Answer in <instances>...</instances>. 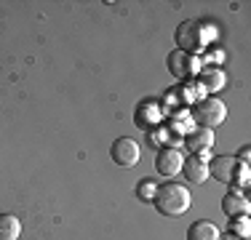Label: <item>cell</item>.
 Returning <instances> with one entry per match:
<instances>
[{"label":"cell","mask_w":251,"mask_h":240,"mask_svg":"<svg viewBox=\"0 0 251 240\" xmlns=\"http://www.w3.org/2000/svg\"><path fill=\"white\" fill-rule=\"evenodd\" d=\"M152 206L158 208V214L169 216V219H176V216L187 214L190 206H193V195L184 184H176V182H166L155 190L152 195Z\"/></svg>","instance_id":"obj_1"},{"label":"cell","mask_w":251,"mask_h":240,"mask_svg":"<svg viewBox=\"0 0 251 240\" xmlns=\"http://www.w3.org/2000/svg\"><path fill=\"white\" fill-rule=\"evenodd\" d=\"M225 118H227V107L219 99H214V96L198 101L195 110H193V120L201 125V128H208V131H214L217 125H222Z\"/></svg>","instance_id":"obj_2"},{"label":"cell","mask_w":251,"mask_h":240,"mask_svg":"<svg viewBox=\"0 0 251 240\" xmlns=\"http://www.w3.org/2000/svg\"><path fill=\"white\" fill-rule=\"evenodd\" d=\"M110 158L115 166H123V168H131L139 163V144H136L131 136H121V139L112 142L110 147Z\"/></svg>","instance_id":"obj_3"},{"label":"cell","mask_w":251,"mask_h":240,"mask_svg":"<svg viewBox=\"0 0 251 240\" xmlns=\"http://www.w3.org/2000/svg\"><path fill=\"white\" fill-rule=\"evenodd\" d=\"M174 40H176V51L190 53V56H193V53H198V51H201V46H203L201 27H198L195 22H184V24H179Z\"/></svg>","instance_id":"obj_4"},{"label":"cell","mask_w":251,"mask_h":240,"mask_svg":"<svg viewBox=\"0 0 251 240\" xmlns=\"http://www.w3.org/2000/svg\"><path fill=\"white\" fill-rule=\"evenodd\" d=\"M169 70L174 72V77H179V80H187V77H195L201 72V64H198V59L190 56V53L171 51L169 53Z\"/></svg>","instance_id":"obj_5"},{"label":"cell","mask_w":251,"mask_h":240,"mask_svg":"<svg viewBox=\"0 0 251 240\" xmlns=\"http://www.w3.org/2000/svg\"><path fill=\"white\" fill-rule=\"evenodd\" d=\"M182 163H184V158H182V152L174 147H166V149H160L158 155H155V168H158V173L160 176H179L182 173Z\"/></svg>","instance_id":"obj_6"},{"label":"cell","mask_w":251,"mask_h":240,"mask_svg":"<svg viewBox=\"0 0 251 240\" xmlns=\"http://www.w3.org/2000/svg\"><path fill=\"white\" fill-rule=\"evenodd\" d=\"M235 171H238V160L235 155H217L208 166V176H214L222 184H232L235 182Z\"/></svg>","instance_id":"obj_7"},{"label":"cell","mask_w":251,"mask_h":240,"mask_svg":"<svg viewBox=\"0 0 251 240\" xmlns=\"http://www.w3.org/2000/svg\"><path fill=\"white\" fill-rule=\"evenodd\" d=\"M222 211L230 216V219H235V216H249L251 211V200L243 192H238V190H230L227 195L222 197Z\"/></svg>","instance_id":"obj_8"},{"label":"cell","mask_w":251,"mask_h":240,"mask_svg":"<svg viewBox=\"0 0 251 240\" xmlns=\"http://www.w3.org/2000/svg\"><path fill=\"white\" fill-rule=\"evenodd\" d=\"M182 173H184V179H187V182L203 184L208 179V163H203V160H198V158H193V155H190V158L182 163Z\"/></svg>","instance_id":"obj_9"},{"label":"cell","mask_w":251,"mask_h":240,"mask_svg":"<svg viewBox=\"0 0 251 240\" xmlns=\"http://www.w3.org/2000/svg\"><path fill=\"white\" fill-rule=\"evenodd\" d=\"M211 144H214V134L208 128H198V131H193V134L187 136V147H190V152H193L195 158H201L203 152H208Z\"/></svg>","instance_id":"obj_10"},{"label":"cell","mask_w":251,"mask_h":240,"mask_svg":"<svg viewBox=\"0 0 251 240\" xmlns=\"http://www.w3.org/2000/svg\"><path fill=\"white\" fill-rule=\"evenodd\" d=\"M22 221L14 214H0V240H19Z\"/></svg>","instance_id":"obj_11"},{"label":"cell","mask_w":251,"mask_h":240,"mask_svg":"<svg viewBox=\"0 0 251 240\" xmlns=\"http://www.w3.org/2000/svg\"><path fill=\"white\" fill-rule=\"evenodd\" d=\"M219 235H222V232H219L217 224H211V221H195L187 230V240H219Z\"/></svg>","instance_id":"obj_12"},{"label":"cell","mask_w":251,"mask_h":240,"mask_svg":"<svg viewBox=\"0 0 251 240\" xmlns=\"http://www.w3.org/2000/svg\"><path fill=\"white\" fill-rule=\"evenodd\" d=\"M201 80L206 91H219L225 86V72L222 70H201Z\"/></svg>","instance_id":"obj_13"},{"label":"cell","mask_w":251,"mask_h":240,"mask_svg":"<svg viewBox=\"0 0 251 240\" xmlns=\"http://www.w3.org/2000/svg\"><path fill=\"white\" fill-rule=\"evenodd\" d=\"M230 232L235 238H249V219L246 216H235V219H230Z\"/></svg>","instance_id":"obj_14"},{"label":"cell","mask_w":251,"mask_h":240,"mask_svg":"<svg viewBox=\"0 0 251 240\" xmlns=\"http://www.w3.org/2000/svg\"><path fill=\"white\" fill-rule=\"evenodd\" d=\"M155 182H150V179H142L139 182V187H136V197L139 200H145V203H150L152 200V195H155Z\"/></svg>","instance_id":"obj_15"},{"label":"cell","mask_w":251,"mask_h":240,"mask_svg":"<svg viewBox=\"0 0 251 240\" xmlns=\"http://www.w3.org/2000/svg\"><path fill=\"white\" fill-rule=\"evenodd\" d=\"M249 158H251V155H249V147H241V149H238V163H243V166H246L249 163Z\"/></svg>","instance_id":"obj_16"},{"label":"cell","mask_w":251,"mask_h":240,"mask_svg":"<svg viewBox=\"0 0 251 240\" xmlns=\"http://www.w3.org/2000/svg\"><path fill=\"white\" fill-rule=\"evenodd\" d=\"M219 240H241V238H235L232 232H227V235H219Z\"/></svg>","instance_id":"obj_17"}]
</instances>
